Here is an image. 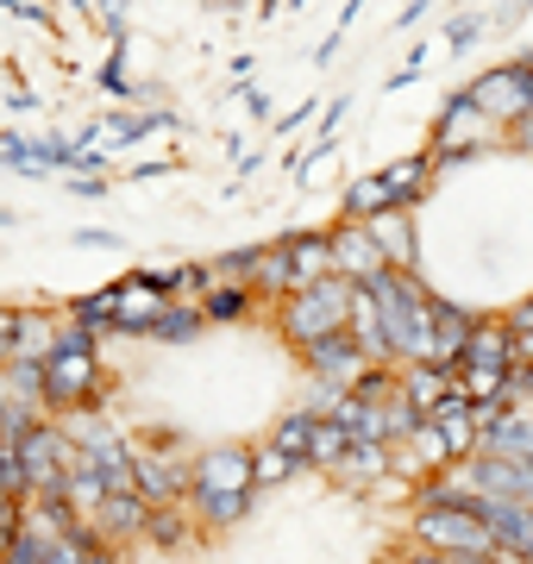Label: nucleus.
Segmentation results:
<instances>
[{
  "label": "nucleus",
  "instance_id": "obj_53",
  "mask_svg": "<svg viewBox=\"0 0 533 564\" xmlns=\"http://www.w3.org/2000/svg\"><path fill=\"white\" fill-rule=\"evenodd\" d=\"M527 57H533V51H527Z\"/></svg>",
  "mask_w": 533,
  "mask_h": 564
},
{
  "label": "nucleus",
  "instance_id": "obj_9",
  "mask_svg": "<svg viewBox=\"0 0 533 564\" xmlns=\"http://www.w3.org/2000/svg\"><path fill=\"white\" fill-rule=\"evenodd\" d=\"M57 333H63L57 307L0 302V370H13V364H44L57 351Z\"/></svg>",
  "mask_w": 533,
  "mask_h": 564
},
{
  "label": "nucleus",
  "instance_id": "obj_5",
  "mask_svg": "<svg viewBox=\"0 0 533 564\" xmlns=\"http://www.w3.org/2000/svg\"><path fill=\"white\" fill-rule=\"evenodd\" d=\"M132 470H139V496L151 508H188V470H195V458H188V440L183 433H170V426H151V433H139L132 440Z\"/></svg>",
  "mask_w": 533,
  "mask_h": 564
},
{
  "label": "nucleus",
  "instance_id": "obj_43",
  "mask_svg": "<svg viewBox=\"0 0 533 564\" xmlns=\"http://www.w3.org/2000/svg\"><path fill=\"white\" fill-rule=\"evenodd\" d=\"M7 13H13L20 25H39V32H51V7H25V0H13Z\"/></svg>",
  "mask_w": 533,
  "mask_h": 564
},
{
  "label": "nucleus",
  "instance_id": "obj_28",
  "mask_svg": "<svg viewBox=\"0 0 533 564\" xmlns=\"http://www.w3.org/2000/svg\"><path fill=\"white\" fill-rule=\"evenodd\" d=\"M483 458H509V464H533V414H502V421L477 440Z\"/></svg>",
  "mask_w": 533,
  "mask_h": 564
},
{
  "label": "nucleus",
  "instance_id": "obj_51",
  "mask_svg": "<svg viewBox=\"0 0 533 564\" xmlns=\"http://www.w3.org/2000/svg\"><path fill=\"white\" fill-rule=\"evenodd\" d=\"M0 226H20V214H13V207H0Z\"/></svg>",
  "mask_w": 533,
  "mask_h": 564
},
{
  "label": "nucleus",
  "instance_id": "obj_39",
  "mask_svg": "<svg viewBox=\"0 0 533 564\" xmlns=\"http://www.w3.org/2000/svg\"><path fill=\"white\" fill-rule=\"evenodd\" d=\"M88 25H101L113 44H132V20H126V7H88Z\"/></svg>",
  "mask_w": 533,
  "mask_h": 564
},
{
  "label": "nucleus",
  "instance_id": "obj_4",
  "mask_svg": "<svg viewBox=\"0 0 533 564\" xmlns=\"http://www.w3.org/2000/svg\"><path fill=\"white\" fill-rule=\"evenodd\" d=\"M351 295H358V282L346 276H327L302 289V295H289L270 321H276V339H289L295 351H308V345L333 339V333H351Z\"/></svg>",
  "mask_w": 533,
  "mask_h": 564
},
{
  "label": "nucleus",
  "instance_id": "obj_15",
  "mask_svg": "<svg viewBox=\"0 0 533 564\" xmlns=\"http://www.w3.org/2000/svg\"><path fill=\"white\" fill-rule=\"evenodd\" d=\"M433 151H409V158H395L390 170H383V182H390V202L395 214H421V207L433 202Z\"/></svg>",
  "mask_w": 533,
  "mask_h": 564
},
{
  "label": "nucleus",
  "instance_id": "obj_47",
  "mask_svg": "<svg viewBox=\"0 0 533 564\" xmlns=\"http://www.w3.org/2000/svg\"><path fill=\"white\" fill-rule=\"evenodd\" d=\"M239 101H246V113H251V120H270V95H264V88H246Z\"/></svg>",
  "mask_w": 533,
  "mask_h": 564
},
{
  "label": "nucleus",
  "instance_id": "obj_13",
  "mask_svg": "<svg viewBox=\"0 0 533 564\" xmlns=\"http://www.w3.org/2000/svg\"><path fill=\"white\" fill-rule=\"evenodd\" d=\"M283 251H289V270H295V295L314 289V282L339 276L333 270V226H302V232H283Z\"/></svg>",
  "mask_w": 533,
  "mask_h": 564
},
{
  "label": "nucleus",
  "instance_id": "obj_23",
  "mask_svg": "<svg viewBox=\"0 0 533 564\" xmlns=\"http://www.w3.org/2000/svg\"><path fill=\"white\" fill-rule=\"evenodd\" d=\"M370 232H377V245H383L390 270L421 276V232H414V214H383V220H370Z\"/></svg>",
  "mask_w": 533,
  "mask_h": 564
},
{
  "label": "nucleus",
  "instance_id": "obj_26",
  "mask_svg": "<svg viewBox=\"0 0 533 564\" xmlns=\"http://www.w3.org/2000/svg\"><path fill=\"white\" fill-rule=\"evenodd\" d=\"M13 521L32 533V540H44V545H57V540H69L76 533V514H69V502H44V496H25L20 508H13Z\"/></svg>",
  "mask_w": 533,
  "mask_h": 564
},
{
  "label": "nucleus",
  "instance_id": "obj_50",
  "mask_svg": "<svg viewBox=\"0 0 533 564\" xmlns=\"http://www.w3.org/2000/svg\"><path fill=\"white\" fill-rule=\"evenodd\" d=\"M232 82H246V88H251V51H239V57H232Z\"/></svg>",
  "mask_w": 533,
  "mask_h": 564
},
{
  "label": "nucleus",
  "instance_id": "obj_41",
  "mask_svg": "<svg viewBox=\"0 0 533 564\" xmlns=\"http://www.w3.org/2000/svg\"><path fill=\"white\" fill-rule=\"evenodd\" d=\"M395 564H465V558H446V552H427V545L402 540V545H395Z\"/></svg>",
  "mask_w": 533,
  "mask_h": 564
},
{
  "label": "nucleus",
  "instance_id": "obj_24",
  "mask_svg": "<svg viewBox=\"0 0 533 564\" xmlns=\"http://www.w3.org/2000/svg\"><path fill=\"white\" fill-rule=\"evenodd\" d=\"M383 214H395L383 170H370V176H358V182L346 188V195H339V220H346V226H370V220H383Z\"/></svg>",
  "mask_w": 533,
  "mask_h": 564
},
{
  "label": "nucleus",
  "instance_id": "obj_52",
  "mask_svg": "<svg viewBox=\"0 0 533 564\" xmlns=\"http://www.w3.org/2000/svg\"><path fill=\"white\" fill-rule=\"evenodd\" d=\"M465 564H490V558H465Z\"/></svg>",
  "mask_w": 533,
  "mask_h": 564
},
{
  "label": "nucleus",
  "instance_id": "obj_29",
  "mask_svg": "<svg viewBox=\"0 0 533 564\" xmlns=\"http://www.w3.org/2000/svg\"><path fill=\"white\" fill-rule=\"evenodd\" d=\"M314 426H320V414H314V408H289L283 421L270 426V445H276V452H289V458L302 464V470H314V464H308V452H314Z\"/></svg>",
  "mask_w": 533,
  "mask_h": 564
},
{
  "label": "nucleus",
  "instance_id": "obj_18",
  "mask_svg": "<svg viewBox=\"0 0 533 564\" xmlns=\"http://www.w3.org/2000/svg\"><path fill=\"white\" fill-rule=\"evenodd\" d=\"M151 514H157V508L144 502V496H113V502L101 508V521H95V533H101L107 545H139L144 533H151Z\"/></svg>",
  "mask_w": 533,
  "mask_h": 564
},
{
  "label": "nucleus",
  "instance_id": "obj_31",
  "mask_svg": "<svg viewBox=\"0 0 533 564\" xmlns=\"http://www.w3.org/2000/svg\"><path fill=\"white\" fill-rule=\"evenodd\" d=\"M351 452H358L351 426H339V421H327V414H320V426H314V452H308V464L333 477V470H339V464H346Z\"/></svg>",
  "mask_w": 533,
  "mask_h": 564
},
{
  "label": "nucleus",
  "instance_id": "obj_34",
  "mask_svg": "<svg viewBox=\"0 0 533 564\" xmlns=\"http://www.w3.org/2000/svg\"><path fill=\"white\" fill-rule=\"evenodd\" d=\"M188 521H195L188 508H157V514H151L144 545H157V552H183V545H188Z\"/></svg>",
  "mask_w": 533,
  "mask_h": 564
},
{
  "label": "nucleus",
  "instance_id": "obj_3",
  "mask_svg": "<svg viewBox=\"0 0 533 564\" xmlns=\"http://www.w3.org/2000/svg\"><path fill=\"white\" fill-rule=\"evenodd\" d=\"M402 540L427 545V552H446V558H490L496 552V533L477 521L471 496L465 502H433L414 489V508H409V533Z\"/></svg>",
  "mask_w": 533,
  "mask_h": 564
},
{
  "label": "nucleus",
  "instance_id": "obj_25",
  "mask_svg": "<svg viewBox=\"0 0 533 564\" xmlns=\"http://www.w3.org/2000/svg\"><path fill=\"white\" fill-rule=\"evenodd\" d=\"M63 502H69V514H76L83 527H95V521H101V508L113 502V484H107L101 470L83 458L76 470H69V484H63Z\"/></svg>",
  "mask_w": 533,
  "mask_h": 564
},
{
  "label": "nucleus",
  "instance_id": "obj_12",
  "mask_svg": "<svg viewBox=\"0 0 533 564\" xmlns=\"http://www.w3.org/2000/svg\"><path fill=\"white\" fill-rule=\"evenodd\" d=\"M333 270L346 282H370L390 270V258H383V245H377V232L370 226H333Z\"/></svg>",
  "mask_w": 533,
  "mask_h": 564
},
{
  "label": "nucleus",
  "instance_id": "obj_14",
  "mask_svg": "<svg viewBox=\"0 0 533 564\" xmlns=\"http://www.w3.org/2000/svg\"><path fill=\"white\" fill-rule=\"evenodd\" d=\"M452 383H458V377H452L446 364H402V370H395V395H402L421 421H433V414L446 408Z\"/></svg>",
  "mask_w": 533,
  "mask_h": 564
},
{
  "label": "nucleus",
  "instance_id": "obj_7",
  "mask_svg": "<svg viewBox=\"0 0 533 564\" xmlns=\"http://www.w3.org/2000/svg\"><path fill=\"white\" fill-rule=\"evenodd\" d=\"M509 132L471 101V88H452L439 113H433V158H483L490 144H502Z\"/></svg>",
  "mask_w": 533,
  "mask_h": 564
},
{
  "label": "nucleus",
  "instance_id": "obj_16",
  "mask_svg": "<svg viewBox=\"0 0 533 564\" xmlns=\"http://www.w3.org/2000/svg\"><path fill=\"white\" fill-rule=\"evenodd\" d=\"M151 132H176V113H170V107H139V113H101V144H107V158H113V151H132V144H144Z\"/></svg>",
  "mask_w": 533,
  "mask_h": 564
},
{
  "label": "nucleus",
  "instance_id": "obj_22",
  "mask_svg": "<svg viewBox=\"0 0 533 564\" xmlns=\"http://www.w3.org/2000/svg\"><path fill=\"white\" fill-rule=\"evenodd\" d=\"M63 321L83 326V333H95V339H107V333L120 326V282H107V289H88V295H76V302H63Z\"/></svg>",
  "mask_w": 533,
  "mask_h": 564
},
{
  "label": "nucleus",
  "instance_id": "obj_27",
  "mask_svg": "<svg viewBox=\"0 0 533 564\" xmlns=\"http://www.w3.org/2000/svg\"><path fill=\"white\" fill-rule=\"evenodd\" d=\"M351 339H358V351H365L377 370H395L390 333H383V314H377V302H370V289H358V295H351Z\"/></svg>",
  "mask_w": 533,
  "mask_h": 564
},
{
  "label": "nucleus",
  "instance_id": "obj_2",
  "mask_svg": "<svg viewBox=\"0 0 533 564\" xmlns=\"http://www.w3.org/2000/svg\"><path fill=\"white\" fill-rule=\"evenodd\" d=\"M358 289H370V302H377V314H383L395 370H402V364H439V345H433V307H439V295H433L427 276L383 270V276L358 282Z\"/></svg>",
  "mask_w": 533,
  "mask_h": 564
},
{
  "label": "nucleus",
  "instance_id": "obj_38",
  "mask_svg": "<svg viewBox=\"0 0 533 564\" xmlns=\"http://www.w3.org/2000/svg\"><path fill=\"white\" fill-rule=\"evenodd\" d=\"M483 32H490V13H452L446 20V51L458 57V51H471Z\"/></svg>",
  "mask_w": 533,
  "mask_h": 564
},
{
  "label": "nucleus",
  "instance_id": "obj_37",
  "mask_svg": "<svg viewBox=\"0 0 533 564\" xmlns=\"http://www.w3.org/2000/svg\"><path fill=\"white\" fill-rule=\"evenodd\" d=\"M95 540H101V533H95V527H76V533H69V540L44 545V564H88V558H95Z\"/></svg>",
  "mask_w": 533,
  "mask_h": 564
},
{
  "label": "nucleus",
  "instance_id": "obj_21",
  "mask_svg": "<svg viewBox=\"0 0 533 564\" xmlns=\"http://www.w3.org/2000/svg\"><path fill=\"white\" fill-rule=\"evenodd\" d=\"M202 314H207V326H251L264 314V302H258V289H246V282H214L202 295Z\"/></svg>",
  "mask_w": 533,
  "mask_h": 564
},
{
  "label": "nucleus",
  "instance_id": "obj_30",
  "mask_svg": "<svg viewBox=\"0 0 533 564\" xmlns=\"http://www.w3.org/2000/svg\"><path fill=\"white\" fill-rule=\"evenodd\" d=\"M207 333V314L195 302H170L164 314H157V326H151V345H195Z\"/></svg>",
  "mask_w": 533,
  "mask_h": 564
},
{
  "label": "nucleus",
  "instance_id": "obj_46",
  "mask_svg": "<svg viewBox=\"0 0 533 564\" xmlns=\"http://www.w3.org/2000/svg\"><path fill=\"white\" fill-rule=\"evenodd\" d=\"M7 107H13V113H39V88H13V95H7Z\"/></svg>",
  "mask_w": 533,
  "mask_h": 564
},
{
  "label": "nucleus",
  "instance_id": "obj_19",
  "mask_svg": "<svg viewBox=\"0 0 533 564\" xmlns=\"http://www.w3.org/2000/svg\"><path fill=\"white\" fill-rule=\"evenodd\" d=\"M477 326H483V314H477L471 302H452V295H439V307H433V345H439V364H458V351L471 345Z\"/></svg>",
  "mask_w": 533,
  "mask_h": 564
},
{
  "label": "nucleus",
  "instance_id": "obj_10",
  "mask_svg": "<svg viewBox=\"0 0 533 564\" xmlns=\"http://www.w3.org/2000/svg\"><path fill=\"white\" fill-rule=\"evenodd\" d=\"M295 358H302V370L314 377V389H320V395H346V389H358V377H365V370H377V364L358 351V339H351V333H333V339L308 345V351H295Z\"/></svg>",
  "mask_w": 533,
  "mask_h": 564
},
{
  "label": "nucleus",
  "instance_id": "obj_11",
  "mask_svg": "<svg viewBox=\"0 0 533 564\" xmlns=\"http://www.w3.org/2000/svg\"><path fill=\"white\" fill-rule=\"evenodd\" d=\"M452 377H496V383H509L514 370H521V351H514V333L502 314H483V326L471 333V345L458 351V364H446Z\"/></svg>",
  "mask_w": 533,
  "mask_h": 564
},
{
  "label": "nucleus",
  "instance_id": "obj_20",
  "mask_svg": "<svg viewBox=\"0 0 533 564\" xmlns=\"http://www.w3.org/2000/svg\"><path fill=\"white\" fill-rule=\"evenodd\" d=\"M395 477V445H358L339 470H333V484L351 489V496H370L377 484H390Z\"/></svg>",
  "mask_w": 533,
  "mask_h": 564
},
{
  "label": "nucleus",
  "instance_id": "obj_36",
  "mask_svg": "<svg viewBox=\"0 0 533 564\" xmlns=\"http://www.w3.org/2000/svg\"><path fill=\"white\" fill-rule=\"evenodd\" d=\"M126 57H132V44H113L107 63L95 69V82H101V95H113V101H139V88L126 82Z\"/></svg>",
  "mask_w": 533,
  "mask_h": 564
},
{
  "label": "nucleus",
  "instance_id": "obj_8",
  "mask_svg": "<svg viewBox=\"0 0 533 564\" xmlns=\"http://www.w3.org/2000/svg\"><path fill=\"white\" fill-rule=\"evenodd\" d=\"M471 88V101L490 113L502 132H514L521 120H533V57L521 51V57H509V63H490L477 82H465Z\"/></svg>",
  "mask_w": 533,
  "mask_h": 564
},
{
  "label": "nucleus",
  "instance_id": "obj_32",
  "mask_svg": "<svg viewBox=\"0 0 533 564\" xmlns=\"http://www.w3.org/2000/svg\"><path fill=\"white\" fill-rule=\"evenodd\" d=\"M251 477H258V496H264V489H283V484H295V477H308V470L289 458V452H276L270 440H258L251 445Z\"/></svg>",
  "mask_w": 533,
  "mask_h": 564
},
{
  "label": "nucleus",
  "instance_id": "obj_17",
  "mask_svg": "<svg viewBox=\"0 0 533 564\" xmlns=\"http://www.w3.org/2000/svg\"><path fill=\"white\" fill-rule=\"evenodd\" d=\"M164 295L157 289H144L132 270L120 276V326H113V339H151V326H157V314H164Z\"/></svg>",
  "mask_w": 533,
  "mask_h": 564
},
{
  "label": "nucleus",
  "instance_id": "obj_40",
  "mask_svg": "<svg viewBox=\"0 0 533 564\" xmlns=\"http://www.w3.org/2000/svg\"><path fill=\"white\" fill-rule=\"evenodd\" d=\"M69 245H76V251H120V232H113V226H76V232H69Z\"/></svg>",
  "mask_w": 533,
  "mask_h": 564
},
{
  "label": "nucleus",
  "instance_id": "obj_35",
  "mask_svg": "<svg viewBox=\"0 0 533 564\" xmlns=\"http://www.w3.org/2000/svg\"><path fill=\"white\" fill-rule=\"evenodd\" d=\"M0 564H44V540H32L20 521H0Z\"/></svg>",
  "mask_w": 533,
  "mask_h": 564
},
{
  "label": "nucleus",
  "instance_id": "obj_6",
  "mask_svg": "<svg viewBox=\"0 0 533 564\" xmlns=\"http://www.w3.org/2000/svg\"><path fill=\"white\" fill-rule=\"evenodd\" d=\"M20 445V484L25 496H44V502H63V484H69V470L83 464V445L69 440V426L63 421H39Z\"/></svg>",
  "mask_w": 533,
  "mask_h": 564
},
{
  "label": "nucleus",
  "instance_id": "obj_1",
  "mask_svg": "<svg viewBox=\"0 0 533 564\" xmlns=\"http://www.w3.org/2000/svg\"><path fill=\"white\" fill-rule=\"evenodd\" d=\"M258 502V477H251V445H202L195 470H188V514L202 533L239 527Z\"/></svg>",
  "mask_w": 533,
  "mask_h": 564
},
{
  "label": "nucleus",
  "instance_id": "obj_44",
  "mask_svg": "<svg viewBox=\"0 0 533 564\" xmlns=\"http://www.w3.org/2000/svg\"><path fill=\"white\" fill-rule=\"evenodd\" d=\"M107 188H113L107 176H69V195H83V202H101Z\"/></svg>",
  "mask_w": 533,
  "mask_h": 564
},
{
  "label": "nucleus",
  "instance_id": "obj_45",
  "mask_svg": "<svg viewBox=\"0 0 533 564\" xmlns=\"http://www.w3.org/2000/svg\"><path fill=\"white\" fill-rule=\"evenodd\" d=\"M170 170H183L176 158H157V163H132V182H151V176H170Z\"/></svg>",
  "mask_w": 533,
  "mask_h": 564
},
{
  "label": "nucleus",
  "instance_id": "obj_48",
  "mask_svg": "<svg viewBox=\"0 0 533 564\" xmlns=\"http://www.w3.org/2000/svg\"><path fill=\"white\" fill-rule=\"evenodd\" d=\"M509 144H514V151H527V158H533V120H521V126H514V132H509Z\"/></svg>",
  "mask_w": 533,
  "mask_h": 564
},
{
  "label": "nucleus",
  "instance_id": "obj_33",
  "mask_svg": "<svg viewBox=\"0 0 533 564\" xmlns=\"http://www.w3.org/2000/svg\"><path fill=\"white\" fill-rule=\"evenodd\" d=\"M214 282H258V270H264V245H232V251H214Z\"/></svg>",
  "mask_w": 533,
  "mask_h": 564
},
{
  "label": "nucleus",
  "instance_id": "obj_49",
  "mask_svg": "<svg viewBox=\"0 0 533 564\" xmlns=\"http://www.w3.org/2000/svg\"><path fill=\"white\" fill-rule=\"evenodd\" d=\"M421 20H427V0H409V7L395 13V25H421Z\"/></svg>",
  "mask_w": 533,
  "mask_h": 564
},
{
  "label": "nucleus",
  "instance_id": "obj_42",
  "mask_svg": "<svg viewBox=\"0 0 533 564\" xmlns=\"http://www.w3.org/2000/svg\"><path fill=\"white\" fill-rule=\"evenodd\" d=\"M320 107H327V101H302V107H289L283 120H276V132H283V139H289V132H295V126H308L314 113H320Z\"/></svg>",
  "mask_w": 533,
  "mask_h": 564
}]
</instances>
